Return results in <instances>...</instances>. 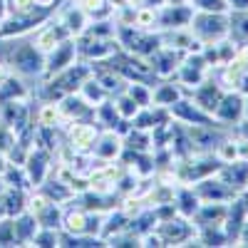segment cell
Masks as SVG:
<instances>
[{"instance_id": "1", "label": "cell", "mask_w": 248, "mask_h": 248, "mask_svg": "<svg viewBox=\"0 0 248 248\" xmlns=\"http://www.w3.org/2000/svg\"><path fill=\"white\" fill-rule=\"evenodd\" d=\"M8 65L17 77H43L45 72V55L40 52L32 43H15L13 37V45L8 52Z\"/></svg>"}, {"instance_id": "2", "label": "cell", "mask_w": 248, "mask_h": 248, "mask_svg": "<svg viewBox=\"0 0 248 248\" xmlns=\"http://www.w3.org/2000/svg\"><path fill=\"white\" fill-rule=\"evenodd\" d=\"M189 30L194 32L196 40L206 45H216L221 40L229 37V13H199L194 10Z\"/></svg>"}, {"instance_id": "3", "label": "cell", "mask_w": 248, "mask_h": 248, "mask_svg": "<svg viewBox=\"0 0 248 248\" xmlns=\"http://www.w3.org/2000/svg\"><path fill=\"white\" fill-rule=\"evenodd\" d=\"M77 62V43L75 37H65L62 43L55 45V50H50L45 55V72L43 79H52L55 75H60L62 70H67L70 65Z\"/></svg>"}, {"instance_id": "4", "label": "cell", "mask_w": 248, "mask_h": 248, "mask_svg": "<svg viewBox=\"0 0 248 248\" xmlns=\"http://www.w3.org/2000/svg\"><path fill=\"white\" fill-rule=\"evenodd\" d=\"M246 117V97L233 90V92H223L218 107L214 109V119L223 127H236V124Z\"/></svg>"}, {"instance_id": "5", "label": "cell", "mask_w": 248, "mask_h": 248, "mask_svg": "<svg viewBox=\"0 0 248 248\" xmlns=\"http://www.w3.org/2000/svg\"><path fill=\"white\" fill-rule=\"evenodd\" d=\"M191 189H194V194L199 196V201H223V203H229L231 199L238 196L218 174H211V176H206V179L194 181Z\"/></svg>"}, {"instance_id": "6", "label": "cell", "mask_w": 248, "mask_h": 248, "mask_svg": "<svg viewBox=\"0 0 248 248\" xmlns=\"http://www.w3.org/2000/svg\"><path fill=\"white\" fill-rule=\"evenodd\" d=\"M194 17V8L189 3L174 5V3H164L156 8V30H174V28H189Z\"/></svg>"}, {"instance_id": "7", "label": "cell", "mask_w": 248, "mask_h": 248, "mask_svg": "<svg viewBox=\"0 0 248 248\" xmlns=\"http://www.w3.org/2000/svg\"><path fill=\"white\" fill-rule=\"evenodd\" d=\"M97 134H99V127L94 122H72L70 129L65 132V141L77 154H90Z\"/></svg>"}, {"instance_id": "8", "label": "cell", "mask_w": 248, "mask_h": 248, "mask_svg": "<svg viewBox=\"0 0 248 248\" xmlns=\"http://www.w3.org/2000/svg\"><path fill=\"white\" fill-rule=\"evenodd\" d=\"M122 152H124V139L114 129H99L90 156L94 161H114L122 156Z\"/></svg>"}, {"instance_id": "9", "label": "cell", "mask_w": 248, "mask_h": 248, "mask_svg": "<svg viewBox=\"0 0 248 248\" xmlns=\"http://www.w3.org/2000/svg\"><path fill=\"white\" fill-rule=\"evenodd\" d=\"M221 97H223V90L218 87V82L211 79V77L203 79L196 90H191V102L196 107H201L203 112H209V114H214V109L218 107Z\"/></svg>"}, {"instance_id": "10", "label": "cell", "mask_w": 248, "mask_h": 248, "mask_svg": "<svg viewBox=\"0 0 248 248\" xmlns=\"http://www.w3.org/2000/svg\"><path fill=\"white\" fill-rule=\"evenodd\" d=\"M226 184L231 186L236 194H243L248 189V161H231V164H221V169L216 171Z\"/></svg>"}, {"instance_id": "11", "label": "cell", "mask_w": 248, "mask_h": 248, "mask_svg": "<svg viewBox=\"0 0 248 248\" xmlns=\"http://www.w3.org/2000/svg\"><path fill=\"white\" fill-rule=\"evenodd\" d=\"M57 20H60L62 25H65V30H67L72 37L82 35V32L87 30V25L92 23V20H90V15H87L85 10H82L79 5H75V3H72L70 8H65V10H60Z\"/></svg>"}, {"instance_id": "12", "label": "cell", "mask_w": 248, "mask_h": 248, "mask_svg": "<svg viewBox=\"0 0 248 248\" xmlns=\"http://www.w3.org/2000/svg\"><path fill=\"white\" fill-rule=\"evenodd\" d=\"M186 92L181 90V85L176 79H164L159 85L152 87V105H159V107H171L179 97H184Z\"/></svg>"}, {"instance_id": "13", "label": "cell", "mask_w": 248, "mask_h": 248, "mask_svg": "<svg viewBox=\"0 0 248 248\" xmlns=\"http://www.w3.org/2000/svg\"><path fill=\"white\" fill-rule=\"evenodd\" d=\"M13 221H15V241H17V246H30V241L35 238V233L40 229L37 218L30 211H23L20 216H15Z\"/></svg>"}, {"instance_id": "14", "label": "cell", "mask_w": 248, "mask_h": 248, "mask_svg": "<svg viewBox=\"0 0 248 248\" xmlns=\"http://www.w3.org/2000/svg\"><path fill=\"white\" fill-rule=\"evenodd\" d=\"M229 37L236 45H248V10H229Z\"/></svg>"}, {"instance_id": "15", "label": "cell", "mask_w": 248, "mask_h": 248, "mask_svg": "<svg viewBox=\"0 0 248 248\" xmlns=\"http://www.w3.org/2000/svg\"><path fill=\"white\" fill-rule=\"evenodd\" d=\"M77 92L82 94V99H85L90 107H97V105H102L105 99H109V94L105 92V87H102V85H99V82H97L94 77H90V79H85V82H82Z\"/></svg>"}, {"instance_id": "16", "label": "cell", "mask_w": 248, "mask_h": 248, "mask_svg": "<svg viewBox=\"0 0 248 248\" xmlns=\"http://www.w3.org/2000/svg\"><path fill=\"white\" fill-rule=\"evenodd\" d=\"M62 119L57 102H43L37 109H35V124L37 127H57Z\"/></svg>"}, {"instance_id": "17", "label": "cell", "mask_w": 248, "mask_h": 248, "mask_svg": "<svg viewBox=\"0 0 248 248\" xmlns=\"http://www.w3.org/2000/svg\"><path fill=\"white\" fill-rule=\"evenodd\" d=\"M221 164H231V161H238V144H236V137L233 134H229V137H223L216 147H214V152H211Z\"/></svg>"}, {"instance_id": "18", "label": "cell", "mask_w": 248, "mask_h": 248, "mask_svg": "<svg viewBox=\"0 0 248 248\" xmlns=\"http://www.w3.org/2000/svg\"><path fill=\"white\" fill-rule=\"evenodd\" d=\"M112 102H114V107H117L119 117H122V119H129V122H132V119H134V114L141 109V107L137 105V102H134L127 92H119V94H114V99H112Z\"/></svg>"}, {"instance_id": "19", "label": "cell", "mask_w": 248, "mask_h": 248, "mask_svg": "<svg viewBox=\"0 0 248 248\" xmlns=\"http://www.w3.org/2000/svg\"><path fill=\"white\" fill-rule=\"evenodd\" d=\"M134 28H139V30H156V8L137 5V15H134Z\"/></svg>"}, {"instance_id": "20", "label": "cell", "mask_w": 248, "mask_h": 248, "mask_svg": "<svg viewBox=\"0 0 248 248\" xmlns=\"http://www.w3.org/2000/svg\"><path fill=\"white\" fill-rule=\"evenodd\" d=\"M189 5L199 13H229V3L226 0H191Z\"/></svg>"}, {"instance_id": "21", "label": "cell", "mask_w": 248, "mask_h": 248, "mask_svg": "<svg viewBox=\"0 0 248 248\" xmlns=\"http://www.w3.org/2000/svg\"><path fill=\"white\" fill-rule=\"evenodd\" d=\"M10 13H28L35 8V0H8Z\"/></svg>"}, {"instance_id": "22", "label": "cell", "mask_w": 248, "mask_h": 248, "mask_svg": "<svg viewBox=\"0 0 248 248\" xmlns=\"http://www.w3.org/2000/svg\"><path fill=\"white\" fill-rule=\"evenodd\" d=\"M233 246H248V218L243 221V226H241V231H238Z\"/></svg>"}, {"instance_id": "23", "label": "cell", "mask_w": 248, "mask_h": 248, "mask_svg": "<svg viewBox=\"0 0 248 248\" xmlns=\"http://www.w3.org/2000/svg\"><path fill=\"white\" fill-rule=\"evenodd\" d=\"M236 144H238V159L241 161H248V139L236 137Z\"/></svg>"}, {"instance_id": "24", "label": "cell", "mask_w": 248, "mask_h": 248, "mask_svg": "<svg viewBox=\"0 0 248 248\" xmlns=\"http://www.w3.org/2000/svg\"><path fill=\"white\" fill-rule=\"evenodd\" d=\"M167 0H132V5H147V8H161Z\"/></svg>"}, {"instance_id": "25", "label": "cell", "mask_w": 248, "mask_h": 248, "mask_svg": "<svg viewBox=\"0 0 248 248\" xmlns=\"http://www.w3.org/2000/svg\"><path fill=\"white\" fill-rule=\"evenodd\" d=\"M229 10H248V0H226Z\"/></svg>"}, {"instance_id": "26", "label": "cell", "mask_w": 248, "mask_h": 248, "mask_svg": "<svg viewBox=\"0 0 248 248\" xmlns=\"http://www.w3.org/2000/svg\"><path fill=\"white\" fill-rule=\"evenodd\" d=\"M236 127H238V137H243V139H248V117H243L238 124H236Z\"/></svg>"}, {"instance_id": "27", "label": "cell", "mask_w": 248, "mask_h": 248, "mask_svg": "<svg viewBox=\"0 0 248 248\" xmlns=\"http://www.w3.org/2000/svg\"><path fill=\"white\" fill-rule=\"evenodd\" d=\"M10 15V5H8V0H0V20H5Z\"/></svg>"}, {"instance_id": "28", "label": "cell", "mask_w": 248, "mask_h": 248, "mask_svg": "<svg viewBox=\"0 0 248 248\" xmlns=\"http://www.w3.org/2000/svg\"><path fill=\"white\" fill-rule=\"evenodd\" d=\"M35 5H40V8H55V0H35Z\"/></svg>"}, {"instance_id": "29", "label": "cell", "mask_w": 248, "mask_h": 248, "mask_svg": "<svg viewBox=\"0 0 248 248\" xmlns=\"http://www.w3.org/2000/svg\"><path fill=\"white\" fill-rule=\"evenodd\" d=\"M238 196H241V199H243V206H246V211H248V189H246V191H243V194H238Z\"/></svg>"}, {"instance_id": "30", "label": "cell", "mask_w": 248, "mask_h": 248, "mask_svg": "<svg viewBox=\"0 0 248 248\" xmlns=\"http://www.w3.org/2000/svg\"><path fill=\"white\" fill-rule=\"evenodd\" d=\"M167 3H174V5H184V3H191V0H167Z\"/></svg>"}, {"instance_id": "31", "label": "cell", "mask_w": 248, "mask_h": 248, "mask_svg": "<svg viewBox=\"0 0 248 248\" xmlns=\"http://www.w3.org/2000/svg\"><path fill=\"white\" fill-rule=\"evenodd\" d=\"M246 97V117H248V94H243Z\"/></svg>"}, {"instance_id": "32", "label": "cell", "mask_w": 248, "mask_h": 248, "mask_svg": "<svg viewBox=\"0 0 248 248\" xmlns=\"http://www.w3.org/2000/svg\"><path fill=\"white\" fill-rule=\"evenodd\" d=\"M0 28H3V20H0Z\"/></svg>"}, {"instance_id": "33", "label": "cell", "mask_w": 248, "mask_h": 248, "mask_svg": "<svg viewBox=\"0 0 248 248\" xmlns=\"http://www.w3.org/2000/svg\"><path fill=\"white\" fill-rule=\"evenodd\" d=\"M246 77H248V70H246Z\"/></svg>"}]
</instances>
